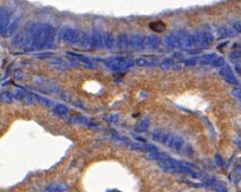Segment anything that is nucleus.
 <instances>
[{
  "label": "nucleus",
  "mask_w": 241,
  "mask_h": 192,
  "mask_svg": "<svg viewBox=\"0 0 241 192\" xmlns=\"http://www.w3.org/2000/svg\"><path fill=\"white\" fill-rule=\"evenodd\" d=\"M37 100V95H33V94H27L25 95L24 98V103L28 106H32L35 104V102Z\"/></svg>",
  "instance_id": "dca6fc26"
},
{
  "label": "nucleus",
  "mask_w": 241,
  "mask_h": 192,
  "mask_svg": "<svg viewBox=\"0 0 241 192\" xmlns=\"http://www.w3.org/2000/svg\"><path fill=\"white\" fill-rule=\"evenodd\" d=\"M53 112L56 115H59V116H63V115H66L68 113V108L65 105H56L53 109Z\"/></svg>",
  "instance_id": "ddd939ff"
},
{
  "label": "nucleus",
  "mask_w": 241,
  "mask_h": 192,
  "mask_svg": "<svg viewBox=\"0 0 241 192\" xmlns=\"http://www.w3.org/2000/svg\"><path fill=\"white\" fill-rule=\"evenodd\" d=\"M150 28L156 32H162L165 30V24H163L161 21H158V22H154L150 24Z\"/></svg>",
  "instance_id": "2eb2a0df"
},
{
  "label": "nucleus",
  "mask_w": 241,
  "mask_h": 192,
  "mask_svg": "<svg viewBox=\"0 0 241 192\" xmlns=\"http://www.w3.org/2000/svg\"><path fill=\"white\" fill-rule=\"evenodd\" d=\"M127 44H128V42H127V36L120 35V46L122 48H126Z\"/></svg>",
  "instance_id": "4be33fe9"
},
{
  "label": "nucleus",
  "mask_w": 241,
  "mask_h": 192,
  "mask_svg": "<svg viewBox=\"0 0 241 192\" xmlns=\"http://www.w3.org/2000/svg\"><path fill=\"white\" fill-rule=\"evenodd\" d=\"M160 44V39L158 37L150 36V37H145L142 41V47L147 48V49H152V48L158 47Z\"/></svg>",
  "instance_id": "0eeeda50"
},
{
  "label": "nucleus",
  "mask_w": 241,
  "mask_h": 192,
  "mask_svg": "<svg viewBox=\"0 0 241 192\" xmlns=\"http://www.w3.org/2000/svg\"><path fill=\"white\" fill-rule=\"evenodd\" d=\"M106 45H107L108 48H112L113 47V39H112V37H111V36L107 37V39H106Z\"/></svg>",
  "instance_id": "bb28decb"
},
{
  "label": "nucleus",
  "mask_w": 241,
  "mask_h": 192,
  "mask_svg": "<svg viewBox=\"0 0 241 192\" xmlns=\"http://www.w3.org/2000/svg\"><path fill=\"white\" fill-rule=\"evenodd\" d=\"M166 44L170 47H180V40L176 36H169L166 38Z\"/></svg>",
  "instance_id": "9b49d317"
},
{
  "label": "nucleus",
  "mask_w": 241,
  "mask_h": 192,
  "mask_svg": "<svg viewBox=\"0 0 241 192\" xmlns=\"http://www.w3.org/2000/svg\"><path fill=\"white\" fill-rule=\"evenodd\" d=\"M37 101H38V103L40 104L41 106H45V107H50V106L52 105V102L50 100H48L46 98H43V97L37 96Z\"/></svg>",
  "instance_id": "aec40b11"
},
{
  "label": "nucleus",
  "mask_w": 241,
  "mask_h": 192,
  "mask_svg": "<svg viewBox=\"0 0 241 192\" xmlns=\"http://www.w3.org/2000/svg\"><path fill=\"white\" fill-rule=\"evenodd\" d=\"M234 29L237 32H241V22H237L234 24Z\"/></svg>",
  "instance_id": "c756f323"
},
{
  "label": "nucleus",
  "mask_w": 241,
  "mask_h": 192,
  "mask_svg": "<svg viewBox=\"0 0 241 192\" xmlns=\"http://www.w3.org/2000/svg\"><path fill=\"white\" fill-rule=\"evenodd\" d=\"M235 49H236V52H241V45H240V46H236V47H235Z\"/></svg>",
  "instance_id": "473e14b6"
},
{
  "label": "nucleus",
  "mask_w": 241,
  "mask_h": 192,
  "mask_svg": "<svg viewBox=\"0 0 241 192\" xmlns=\"http://www.w3.org/2000/svg\"><path fill=\"white\" fill-rule=\"evenodd\" d=\"M73 119L76 123H80V124H83V126H93L92 122L85 116H80V115H78V116H74Z\"/></svg>",
  "instance_id": "f3484780"
},
{
  "label": "nucleus",
  "mask_w": 241,
  "mask_h": 192,
  "mask_svg": "<svg viewBox=\"0 0 241 192\" xmlns=\"http://www.w3.org/2000/svg\"><path fill=\"white\" fill-rule=\"evenodd\" d=\"M216 58H217L216 54H213V52L203 55L202 57L199 58V63L201 65H212L213 61H214Z\"/></svg>",
  "instance_id": "1a4fd4ad"
},
{
  "label": "nucleus",
  "mask_w": 241,
  "mask_h": 192,
  "mask_svg": "<svg viewBox=\"0 0 241 192\" xmlns=\"http://www.w3.org/2000/svg\"><path fill=\"white\" fill-rule=\"evenodd\" d=\"M194 39H195V44L199 45L200 47H207L213 40L212 36L207 33H197L195 35Z\"/></svg>",
  "instance_id": "20e7f679"
},
{
  "label": "nucleus",
  "mask_w": 241,
  "mask_h": 192,
  "mask_svg": "<svg viewBox=\"0 0 241 192\" xmlns=\"http://www.w3.org/2000/svg\"><path fill=\"white\" fill-rule=\"evenodd\" d=\"M230 58H231V59H240V58H241V52H232Z\"/></svg>",
  "instance_id": "c85d7f7f"
},
{
  "label": "nucleus",
  "mask_w": 241,
  "mask_h": 192,
  "mask_svg": "<svg viewBox=\"0 0 241 192\" xmlns=\"http://www.w3.org/2000/svg\"><path fill=\"white\" fill-rule=\"evenodd\" d=\"M219 75L225 79V81L228 82L231 85H238V79L236 78L235 74H234L233 70L230 66H224L219 70Z\"/></svg>",
  "instance_id": "f03ea898"
},
{
  "label": "nucleus",
  "mask_w": 241,
  "mask_h": 192,
  "mask_svg": "<svg viewBox=\"0 0 241 192\" xmlns=\"http://www.w3.org/2000/svg\"><path fill=\"white\" fill-rule=\"evenodd\" d=\"M235 71L239 74V75H241V66H240V65H236V66H235Z\"/></svg>",
  "instance_id": "7c9ffc66"
},
{
  "label": "nucleus",
  "mask_w": 241,
  "mask_h": 192,
  "mask_svg": "<svg viewBox=\"0 0 241 192\" xmlns=\"http://www.w3.org/2000/svg\"><path fill=\"white\" fill-rule=\"evenodd\" d=\"M209 188L213 189V190L216 192H227L226 186H224V185L219 183H216L214 181H209Z\"/></svg>",
  "instance_id": "4468645a"
},
{
  "label": "nucleus",
  "mask_w": 241,
  "mask_h": 192,
  "mask_svg": "<svg viewBox=\"0 0 241 192\" xmlns=\"http://www.w3.org/2000/svg\"><path fill=\"white\" fill-rule=\"evenodd\" d=\"M133 47L135 49H140L142 48V42H141L140 38H135L133 40Z\"/></svg>",
  "instance_id": "5701e85b"
},
{
  "label": "nucleus",
  "mask_w": 241,
  "mask_h": 192,
  "mask_svg": "<svg viewBox=\"0 0 241 192\" xmlns=\"http://www.w3.org/2000/svg\"><path fill=\"white\" fill-rule=\"evenodd\" d=\"M13 98H15V96L11 92H4L0 95V102H2L4 104H11L13 101Z\"/></svg>",
  "instance_id": "f8f14e48"
},
{
  "label": "nucleus",
  "mask_w": 241,
  "mask_h": 192,
  "mask_svg": "<svg viewBox=\"0 0 241 192\" xmlns=\"http://www.w3.org/2000/svg\"><path fill=\"white\" fill-rule=\"evenodd\" d=\"M184 146V140L180 136H174L172 135V137L170 139V142L168 144V148H170L173 151H180Z\"/></svg>",
  "instance_id": "39448f33"
},
{
  "label": "nucleus",
  "mask_w": 241,
  "mask_h": 192,
  "mask_svg": "<svg viewBox=\"0 0 241 192\" xmlns=\"http://www.w3.org/2000/svg\"><path fill=\"white\" fill-rule=\"evenodd\" d=\"M171 137H172V134L169 133V131H162V129H155L154 133H152V139L156 142L165 145L166 147L168 146Z\"/></svg>",
  "instance_id": "7ed1b4c3"
},
{
  "label": "nucleus",
  "mask_w": 241,
  "mask_h": 192,
  "mask_svg": "<svg viewBox=\"0 0 241 192\" xmlns=\"http://www.w3.org/2000/svg\"><path fill=\"white\" fill-rule=\"evenodd\" d=\"M15 98L19 101H24L25 94L22 91H18V92H16V94H15Z\"/></svg>",
  "instance_id": "b1692460"
},
{
  "label": "nucleus",
  "mask_w": 241,
  "mask_h": 192,
  "mask_svg": "<svg viewBox=\"0 0 241 192\" xmlns=\"http://www.w3.org/2000/svg\"><path fill=\"white\" fill-rule=\"evenodd\" d=\"M148 126H150V120L147 118L141 119L136 123L135 131H137V133H145L148 129Z\"/></svg>",
  "instance_id": "9d476101"
},
{
  "label": "nucleus",
  "mask_w": 241,
  "mask_h": 192,
  "mask_svg": "<svg viewBox=\"0 0 241 192\" xmlns=\"http://www.w3.org/2000/svg\"><path fill=\"white\" fill-rule=\"evenodd\" d=\"M68 55H70V57L72 58V59L76 60L77 63H80L82 65H83V66L89 67V68H93V67H94V64H93V62L89 58H86L80 55H74V54H68Z\"/></svg>",
  "instance_id": "6e6552de"
},
{
  "label": "nucleus",
  "mask_w": 241,
  "mask_h": 192,
  "mask_svg": "<svg viewBox=\"0 0 241 192\" xmlns=\"http://www.w3.org/2000/svg\"><path fill=\"white\" fill-rule=\"evenodd\" d=\"M135 65L138 67H155L160 65V61L157 58H150V59L138 58L135 60Z\"/></svg>",
  "instance_id": "423d86ee"
},
{
  "label": "nucleus",
  "mask_w": 241,
  "mask_h": 192,
  "mask_svg": "<svg viewBox=\"0 0 241 192\" xmlns=\"http://www.w3.org/2000/svg\"><path fill=\"white\" fill-rule=\"evenodd\" d=\"M107 192H122V191L117 190V189H111V190H107Z\"/></svg>",
  "instance_id": "72a5a7b5"
},
{
  "label": "nucleus",
  "mask_w": 241,
  "mask_h": 192,
  "mask_svg": "<svg viewBox=\"0 0 241 192\" xmlns=\"http://www.w3.org/2000/svg\"><path fill=\"white\" fill-rule=\"evenodd\" d=\"M232 95H233L234 97H236V98H241V89H238V87L234 89L233 91H232Z\"/></svg>",
  "instance_id": "a878e982"
},
{
  "label": "nucleus",
  "mask_w": 241,
  "mask_h": 192,
  "mask_svg": "<svg viewBox=\"0 0 241 192\" xmlns=\"http://www.w3.org/2000/svg\"><path fill=\"white\" fill-rule=\"evenodd\" d=\"M215 162H216V165L219 166H222V165H224V160H222L221 154H219V153L215 154Z\"/></svg>",
  "instance_id": "393cba45"
},
{
  "label": "nucleus",
  "mask_w": 241,
  "mask_h": 192,
  "mask_svg": "<svg viewBox=\"0 0 241 192\" xmlns=\"http://www.w3.org/2000/svg\"><path fill=\"white\" fill-rule=\"evenodd\" d=\"M173 59L175 60V62H179V61H181V60H184V55L180 54V52H176V54H174V55H173Z\"/></svg>",
  "instance_id": "cd10ccee"
},
{
  "label": "nucleus",
  "mask_w": 241,
  "mask_h": 192,
  "mask_svg": "<svg viewBox=\"0 0 241 192\" xmlns=\"http://www.w3.org/2000/svg\"><path fill=\"white\" fill-rule=\"evenodd\" d=\"M199 62V59L196 57H193V58H189V59L184 60V64L185 66H195L197 63Z\"/></svg>",
  "instance_id": "412c9836"
},
{
  "label": "nucleus",
  "mask_w": 241,
  "mask_h": 192,
  "mask_svg": "<svg viewBox=\"0 0 241 192\" xmlns=\"http://www.w3.org/2000/svg\"><path fill=\"white\" fill-rule=\"evenodd\" d=\"M172 64H173V61L171 59H169V58L168 59H164L162 62H160V68L163 71H167L171 68Z\"/></svg>",
  "instance_id": "a211bd4d"
},
{
  "label": "nucleus",
  "mask_w": 241,
  "mask_h": 192,
  "mask_svg": "<svg viewBox=\"0 0 241 192\" xmlns=\"http://www.w3.org/2000/svg\"><path fill=\"white\" fill-rule=\"evenodd\" d=\"M135 64V61L126 59V58H115L105 62V66L109 70L115 72H125L131 69Z\"/></svg>",
  "instance_id": "f257e3e1"
},
{
  "label": "nucleus",
  "mask_w": 241,
  "mask_h": 192,
  "mask_svg": "<svg viewBox=\"0 0 241 192\" xmlns=\"http://www.w3.org/2000/svg\"><path fill=\"white\" fill-rule=\"evenodd\" d=\"M212 66L215 67V68H222V67L226 66V61H225L224 58L222 57H217L216 59L213 61Z\"/></svg>",
  "instance_id": "6ab92c4d"
},
{
  "label": "nucleus",
  "mask_w": 241,
  "mask_h": 192,
  "mask_svg": "<svg viewBox=\"0 0 241 192\" xmlns=\"http://www.w3.org/2000/svg\"><path fill=\"white\" fill-rule=\"evenodd\" d=\"M53 188H54V185H51V186H48L43 192H53Z\"/></svg>",
  "instance_id": "2f4dec72"
}]
</instances>
